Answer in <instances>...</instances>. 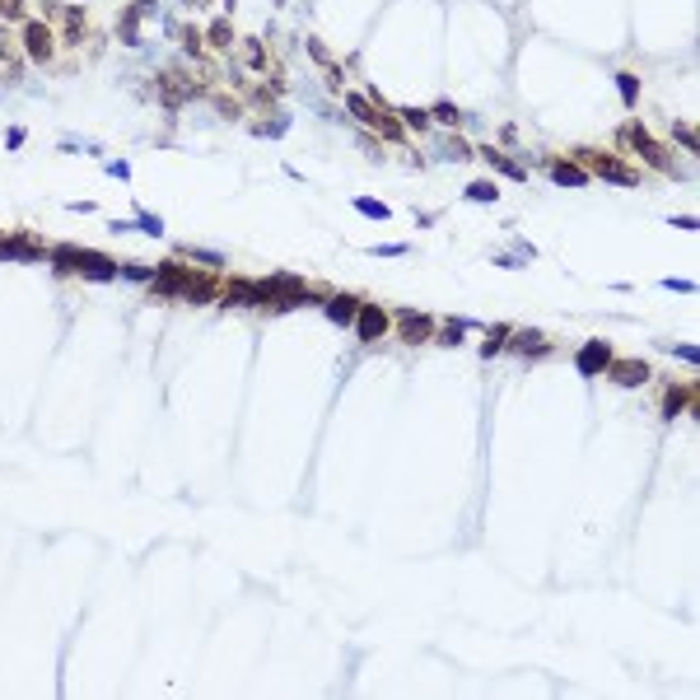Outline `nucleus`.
<instances>
[{
	"instance_id": "obj_1",
	"label": "nucleus",
	"mask_w": 700,
	"mask_h": 700,
	"mask_svg": "<svg viewBox=\"0 0 700 700\" xmlns=\"http://www.w3.org/2000/svg\"><path fill=\"white\" fill-rule=\"evenodd\" d=\"M150 285H155V294H164V299H191V304H206V299L220 294V285H215L211 276H191L182 262H164V271H155Z\"/></svg>"
},
{
	"instance_id": "obj_2",
	"label": "nucleus",
	"mask_w": 700,
	"mask_h": 700,
	"mask_svg": "<svg viewBox=\"0 0 700 700\" xmlns=\"http://www.w3.org/2000/svg\"><path fill=\"white\" fill-rule=\"evenodd\" d=\"M574 159L584 164V173H598V178L616 182V187H640V173H635L630 164H621V159H611V155H593V150H574Z\"/></svg>"
},
{
	"instance_id": "obj_3",
	"label": "nucleus",
	"mask_w": 700,
	"mask_h": 700,
	"mask_svg": "<svg viewBox=\"0 0 700 700\" xmlns=\"http://www.w3.org/2000/svg\"><path fill=\"white\" fill-rule=\"evenodd\" d=\"M155 89H159V99H164V108H182V103H187V99H196V84H191V79L187 75H178V70H168V75H159V84H155Z\"/></svg>"
},
{
	"instance_id": "obj_4",
	"label": "nucleus",
	"mask_w": 700,
	"mask_h": 700,
	"mask_svg": "<svg viewBox=\"0 0 700 700\" xmlns=\"http://www.w3.org/2000/svg\"><path fill=\"white\" fill-rule=\"evenodd\" d=\"M621 135H626V140H630V145H635V150H640V155H645V159H649L654 168H663V173H672V164H667V155H663V145H658V140H649V131H645L640 122H630V126H626Z\"/></svg>"
},
{
	"instance_id": "obj_5",
	"label": "nucleus",
	"mask_w": 700,
	"mask_h": 700,
	"mask_svg": "<svg viewBox=\"0 0 700 700\" xmlns=\"http://www.w3.org/2000/svg\"><path fill=\"white\" fill-rule=\"evenodd\" d=\"M602 374H607L611 383H621V388H640V383L649 378V365L645 360H607Z\"/></svg>"
},
{
	"instance_id": "obj_6",
	"label": "nucleus",
	"mask_w": 700,
	"mask_h": 700,
	"mask_svg": "<svg viewBox=\"0 0 700 700\" xmlns=\"http://www.w3.org/2000/svg\"><path fill=\"white\" fill-rule=\"evenodd\" d=\"M23 52L33 61H52V28L38 19H23Z\"/></svg>"
},
{
	"instance_id": "obj_7",
	"label": "nucleus",
	"mask_w": 700,
	"mask_h": 700,
	"mask_svg": "<svg viewBox=\"0 0 700 700\" xmlns=\"http://www.w3.org/2000/svg\"><path fill=\"white\" fill-rule=\"evenodd\" d=\"M607 360H611V345H607V341H589V345L574 355V369H579L584 378H598L602 369H607Z\"/></svg>"
},
{
	"instance_id": "obj_8",
	"label": "nucleus",
	"mask_w": 700,
	"mask_h": 700,
	"mask_svg": "<svg viewBox=\"0 0 700 700\" xmlns=\"http://www.w3.org/2000/svg\"><path fill=\"white\" fill-rule=\"evenodd\" d=\"M355 332H360V341H378V336L388 332V313L378 309V304H360V313H355Z\"/></svg>"
},
{
	"instance_id": "obj_9",
	"label": "nucleus",
	"mask_w": 700,
	"mask_h": 700,
	"mask_svg": "<svg viewBox=\"0 0 700 700\" xmlns=\"http://www.w3.org/2000/svg\"><path fill=\"white\" fill-rule=\"evenodd\" d=\"M397 332H401V341H411V345H421V341H430L434 336V318H425V313H397Z\"/></svg>"
},
{
	"instance_id": "obj_10",
	"label": "nucleus",
	"mask_w": 700,
	"mask_h": 700,
	"mask_svg": "<svg viewBox=\"0 0 700 700\" xmlns=\"http://www.w3.org/2000/svg\"><path fill=\"white\" fill-rule=\"evenodd\" d=\"M551 178H556L560 187H589V173L579 164H570V159H551Z\"/></svg>"
},
{
	"instance_id": "obj_11",
	"label": "nucleus",
	"mask_w": 700,
	"mask_h": 700,
	"mask_svg": "<svg viewBox=\"0 0 700 700\" xmlns=\"http://www.w3.org/2000/svg\"><path fill=\"white\" fill-rule=\"evenodd\" d=\"M355 313H360V299H355V294H336V299H327V318H332L336 327L355 323Z\"/></svg>"
},
{
	"instance_id": "obj_12",
	"label": "nucleus",
	"mask_w": 700,
	"mask_h": 700,
	"mask_svg": "<svg viewBox=\"0 0 700 700\" xmlns=\"http://www.w3.org/2000/svg\"><path fill=\"white\" fill-rule=\"evenodd\" d=\"M220 299H229V304H262V285H257V280H229Z\"/></svg>"
},
{
	"instance_id": "obj_13",
	"label": "nucleus",
	"mask_w": 700,
	"mask_h": 700,
	"mask_svg": "<svg viewBox=\"0 0 700 700\" xmlns=\"http://www.w3.org/2000/svg\"><path fill=\"white\" fill-rule=\"evenodd\" d=\"M79 276H89V280H112V276H117V262H108L103 252H84V262H79Z\"/></svg>"
},
{
	"instance_id": "obj_14",
	"label": "nucleus",
	"mask_w": 700,
	"mask_h": 700,
	"mask_svg": "<svg viewBox=\"0 0 700 700\" xmlns=\"http://www.w3.org/2000/svg\"><path fill=\"white\" fill-rule=\"evenodd\" d=\"M178 257H182V262H196V267H206V271H220L224 267V252H211V248H187V243H182Z\"/></svg>"
},
{
	"instance_id": "obj_15",
	"label": "nucleus",
	"mask_w": 700,
	"mask_h": 700,
	"mask_svg": "<svg viewBox=\"0 0 700 700\" xmlns=\"http://www.w3.org/2000/svg\"><path fill=\"white\" fill-rule=\"evenodd\" d=\"M345 108L355 112V122H365V126H378V117H383V112H374V99H369V94H350Z\"/></svg>"
},
{
	"instance_id": "obj_16",
	"label": "nucleus",
	"mask_w": 700,
	"mask_h": 700,
	"mask_svg": "<svg viewBox=\"0 0 700 700\" xmlns=\"http://www.w3.org/2000/svg\"><path fill=\"white\" fill-rule=\"evenodd\" d=\"M486 164H495L504 173V178H513V182H528V168L523 164H513V159H504L500 150H486Z\"/></svg>"
},
{
	"instance_id": "obj_17",
	"label": "nucleus",
	"mask_w": 700,
	"mask_h": 700,
	"mask_svg": "<svg viewBox=\"0 0 700 700\" xmlns=\"http://www.w3.org/2000/svg\"><path fill=\"white\" fill-rule=\"evenodd\" d=\"M47 257L56 262V271H79V262H84V248H52Z\"/></svg>"
},
{
	"instance_id": "obj_18",
	"label": "nucleus",
	"mask_w": 700,
	"mask_h": 700,
	"mask_svg": "<svg viewBox=\"0 0 700 700\" xmlns=\"http://www.w3.org/2000/svg\"><path fill=\"white\" fill-rule=\"evenodd\" d=\"M513 350H528V355H546V341H542V332H518L513 336Z\"/></svg>"
},
{
	"instance_id": "obj_19",
	"label": "nucleus",
	"mask_w": 700,
	"mask_h": 700,
	"mask_svg": "<svg viewBox=\"0 0 700 700\" xmlns=\"http://www.w3.org/2000/svg\"><path fill=\"white\" fill-rule=\"evenodd\" d=\"M504 345H509V327H490V341L481 345V360H490V355H500Z\"/></svg>"
},
{
	"instance_id": "obj_20",
	"label": "nucleus",
	"mask_w": 700,
	"mask_h": 700,
	"mask_svg": "<svg viewBox=\"0 0 700 700\" xmlns=\"http://www.w3.org/2000/svg\"><path fill=\"white\" fill-rule=\"evenodd\" d=\"M206 43H211V47H220V52H224V47L233 43V28H229V19H215V23H211V33H206Z\"/></svg>"
},
{
	"instance_id": "obj_21",
	"label": "nucleus",
	"mask_w": 700,
	"mask_h": 700,
	"mask_svg": "<svg viewBox=\"0 0 700 700\" xmlns=\"http://www.w3.org/2000/svg\"><path fill=\"white\" fill-rule=\"evenodd\" d=\"M430 122H439V126H457V122H462V112H457L453 103H434V108H430Z\"/></svg>"
},
{
	"instance_id": "obj_22",
	"label": "nucleus",
	"mask_w": 700,
	"mask_h": 700,
	"mask_svg": "<svg viewBox=\"0 0 700 700\" xmlns=\"http://www.w3.org/2000/svg\"><path fill=\"white\" fill-rule=\"evenodd\" d=\"M355 211L360 215H369V220H388V206H383V201H374V196H355Z\"/></svg>"
},
{
	"instance_id": "obj_23",
	"label": "nucleus",
	"mask_w": 700,
	"mask_h": 700,
	"mask_svg": "<svg viewBox=\"0 0 700 700\" xmlns=\"http://www.w3.org/2000/svg\"><path fill=\"white\" fill-rule=\"evenodd\" d=\"M439 159H453V164H462V159H472V145H462L457 135H448L444 150H439Z\"/></svg>"
},
{
	"instance_id": "obj_24",
	"label": "nucleus",
	"mask_w": 700,
	"mask_h": 700,
	"mask_svg": "<svg viewBox=\"0 0 700 700\" xmlns=\"http://www.w3.org/2000/svg\"><path fill=\"white\" fill-rule=\"evenodd\" d=\"M616 89H621V103H626V108H635V99H640V79L621 70V75H616Z\"/></svg>"
},
{
	"instance_id": "obj_25",
	"label": "nucleus",
	"mask_w": 700,
	"mask_h": 700,
	"mask_svg": "<svg viewBox=\"0 0 700 700\" xmlns=\"http://www.w3.org/2000/svg\"><path fill=\"white\" fill-rule=\"evenodd\" d=\"M135 229H140V233H150V238H164V220H159V215H150V211H140V215H135Z\"/></svg>"
},
{
	"instance_id": "obj_26",
	"label": "nucleus",
	"mask_w": 700,
	"mask_h": 700,
	"mask_svg": "<svg viewBox=\"0 0 700 700\" xmlns=\"http://www.w3.org/2000/svg\"><path fill=\"white\" fill-rule=\"evenodd\" d=\"M285 126H289V117H285V112H276L271 122H252V131L257 135H285Z\"/></svg>"
},
{
	"instance_id": "obj_27",
	"label": "nucleus",
	"mask_w": 700,
	"mask_h": 700,
	"mask_svg": "<svg viewBox=\"0 0 700 700\" xmlns=\"http://www.w3.org/2000/svg\"><path fill=\"white\" fill-rule=\"evenodd\" d=\"M495 196H500L495 182H467V201H495Z\"/></svg>"
},
{
	"instance_id": "obj_28",
	"label": "nucleus",
	"mask_w": 700,
	"mask_h": 700,
	"mask_svg": "<svg viewBox=\"0 0 700 700\" xmlns=\"http://www.w3.org/2000/svg\"><path fill=\"white\" fill-rule=\"evenodd\" d=\"M243 61H248L252 70H262V66H267V47L257 43V38H252V43H243Z\"/></svg>"
},
{
	"instance_id": "obj_29",
	"label": "nucleus",
	"mask_w": 700,
	"mask_h": 700,
	"mask_svg": "<svg viewBox=\"0 0 700 700\" xmlns=\"http://www.w3.org/2000/svg\"><path fill=\"white\" fill-rule=\"evenodd\" d=\"M462 327L467 323H444V327H434V336H439L444 345H462Z\"/></svg>"
},
{
	"instance_id": "obj_30",
	"label": "nucleus",
	"mask_w": 700,
	"mask_h": 700,
	"mask_svg": "<svg viewBox=\"0 0 700 700\" xmlns=\"http://www.w3.org/2000/svg\"><path fill=\"white\" fill-rule=\"evenodd\" d=\"M79 33H84V14L66 10V43H79Z\"/></svg>"
},
{
	"instance_id": "obj_31",
	"label": "nucleus",
	"mask_w": 700,
	"mask_h": 700,
	"mask_svg": "<svg viewBox=\"0 0 700 700\" xmlns=\"http://www.w3.org/2000/svg\"><path fill=\"white\" fill-rule=\"evenodd\" d=\"M401 122L416 126V131H425V126H430V112L425 108H401Z\"/></svg>"
},
{
	"instance_id": "obj_32",
	"label": "nucleus",
	"mask_w": 700,
	"mask_h": 700,
	"mask_svg": "<svg viewBox=\"0 0 700 700\" xmlns=\"http://www.w3.org/2000/svg\"><path fill=\"white\" fill-rule=\"evenodd\" d=\"M135 28H140V14L126 10V14H122V43H140V38H135Z\"/></svg>"
},
{
	"instance_id": "obj_33",
	"label": "nucleus",
	"mask_w": 700,
	"mask_h": 700,
	"mask_svg": "<svg viewBox=\"0 0 700 700\" xmlns=\"http://www.w3.org/2000/svg\"><path fill=\"white\" fill-rule=\"evenodd\" d=\"M309 56L318 61V66H336V61H332V52H327V47L318 43V38H309Z\"/></svg>"
},
{
	"instance_id": "obj_34",
	"label": "nucleus",
	"mask_w": 700,
	"mask_h": 700,
	"mask_svg": "<svg viewBox=\"0 0 700 700\" xmlns=\"http://www.w3.org/2000/svg\"><path fill=\"white\" fill-rule=\"evenodd\" d=\"M672 135H677V140L687 145L691 155H700V140H696V131H691V126H672Z\"/></svg>"
},
{
	"instance_id": "obj_35",
	"label": "nucleus",
	"mask_w": 700,
	"mask_h": 700,
	"mask_svg": "<svg viewBox=\"0 0 700 700\" xmlns=\"http://www.w3.org/2000/svg\"><path fill=\"white\" fill-rule=\"evenodd\" d=\"M374 257H401L406 252V243H378V248H369Z\"/></svg>"
},
{
	"instance_id": "obj_36",
	"label": "nucleus",
	"mask_w": 700,
	"mask_h": 700,
	"mask_svg": "<svg viewBox=\"0 0 700 700\" xmlns=\"http://www.w3.org/2000/svg\"><path fill=\"white\" fill-rule=\"evenodd\" d=\"M117 276H126V280H150L155 271H150V267H117Z\"/></svg>"
},
{
	"instance_id": "obj_37",
	"label": "nucleus",
	"mask_w": 700,
	"mask_h": 700,
	"mask_svg": "<svg viewBox=\"0 0 700 700\" xmlns=\"http://www.w3.org/2000/svg\"><path fill=\"white\" fill-rule=\"evenodd\" d=\"M0 14L5 19H23V0H0Z\"/></svg>"
},
{
	"instance_id": "obj_38",
	"label": "nucleus",
	"mask_w": 700,
	"mask_h": 700,
	"mask_svg": "<svg viewBox=\"0 0 700 700\" xmlns=\"http://www.w3.org/2000/svg\"><path fill=\"white\" fill-rule=\"evenodd\" d=\"M378 131L388 135V140H401V126L392 122V117H378Z\"/></svg>"
},
{
	"instance_id": "obj_39",
	"label": "nucleus",
	"mask_w": 700,
	"mask_h": 700,
	"mask_svg": "<svg viewBox=\"0 0 700 700\" xmlns=\"http://www.w3.org/2000/svg\"><path fill=\"white\" fill-rule=\"evenodd\" d=\"M663 289H677V294H696V280H672V276H667V280H663Z\"/></svg>"
},
{
	"instance_id": "obj_40",
	"label": "nucleus",
	"mask_w": 700,
	"mask_h": 700,
	"mask_svg": "<svg viewBox=\"0 0 700 700\" xmlns=\"http://www.w3.org/2000/svg\"><path fill=\"white\" fill-rule=\"evenodd\" d=\"M182 47H187V52H201V33H196V28H182Z\"/></svg>"
},
{
	"instance_id": "obj_41",
	"label": "nucleus",
	"mask_w": 700,
	"mask_h": 700,
	"mask_svg": "<svg viewBox=\"0 0 700 700\" xmlns=\"http://www.w3.org/2000/svg\"><path fill=\"white\" fill-rule=\"evenodd\" d=\"M131 10H135V14H140V19H155V14H159V5H155V0H135Z\"/></svg>"
},
{
	"instance_id": "obj_42",
	"label": "nucleus",
	"mask_w": 700,
	"mask_h": 700,
	"mask_svg": "<svg viewBox=\"0 0 700 700\" xmlns=\"http://www.w3.org/2000/svg\"><path fill=\"white\" fill-rule=\"evenodd\" d=\"M672 355L687 360V365H696V345H672Z\"/></svg>"
},
{
	"instance_id": "obj_43",
	"label": "nucleus",
	"mask_w": 700,
	"mask_h": 700,
	"mask_svg": "<svg viewBox=\"0 0 700 700\" xmlns=\"http://www.w3.org/2000/svg\"><path fill=\"white\" fill-rule=\"evenodd\" d=\"M0 56H10V61H19V52H14V43H10V33H0Z\"/></svg>"
},
{
	"instance_id": "obj_44",
	"label": "nucleus",
	"mask_w": 700,
	"mask_h": 700,
	"mask_svg": "<svg viewBox=\"0 0 700 700\" xmlns=\"http://www.w3.org/2000/svg\"><path fill=\"white\" fill-rule=\"evenodd\" d=\"M5 145H10V150H19V145H23V126H10V135H5Z\"/></svg>"
},
{
	"instance_id": "obj_45",
	"label": "nucleus",
	"mask_w": 700,
	"mask_h": 700,
	"mask_svg": "<svg viewBox=\"0 0 700 700\" xmlns=\"http://www.w3.org/2000/svg\"><path fill=\"white\" fill-rule=\"evenodd\" d=\"M276 5H285V0H276Z\"/></svg>"
}]
</instances>
